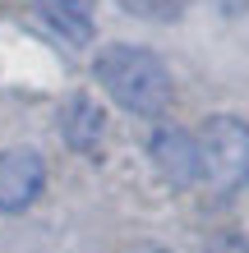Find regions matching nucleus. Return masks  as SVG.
I'll list each match as a JSON object with an SVG mask.
<instances>
[{
    "label": "nucleus",
    "mask_w": 249,
    "mask_h": 253,
    "mask_svg": "<svg viewBox=\"0 0 249 253\" xmlns=\"http://www.w3.org/2000/svg\"><path fill=\"white\" fill-rule=\"evenodd\" d=\"M60 133L79 157H101V147H106V111L88 92H74L60 111Z\"/></svg>",
    "instance_id": "39448f33"
},
{
    "label": "nucleus",
    "mask_w": 249,
    "mask_h": 253,
    "mask_svg": "<svg viewBox=\"0 0 249 253\" xmlns=\"http://www.w3.org/2000/svg\"><path fill=\"white\" fill-rule=\"evenodd\" d=\"M37 19L51 28V33H60L65 42H74V46H88L97 33L93 23V5L88 0H33Z\"/></svg>",
    "instance_id": "423d86ee"
},
{
    "label": "nucleus",
    "mask_w": 249,
    "mask_h": 253,
    "mask_svg": "<svg viewBox=\"0 0 249 253\" xmlns=\"http://www.w3.org/2000/svg\"><path fill=\"white\" fill-rule=\"evenodd\" d=\"M93 74L106 87V97L129 115H162L171 106V74L148 46L115 42V46L97 51Z\"/></svg>",
    "instance_id": "f257e3e1"
},
{
    "label": "nucleus",
    "mask_w": 249,
    "mask_h": 253,
    "mask_svg": "<svg viewBox=\"0 0 249 253\" xmlns=\"http://www.w3.org/2000/svg\"><path fill=\"white\" fill-rule=\"evenodd\" d=\"M134 19H152V23H175L185 14V0H120Z\"/></svg>",
    "instance_id": "0eeeda50"
},
{
    "label": "nucleus",
    "mask_w": 249,
    "mask_h": 253,
    "mask_svg": "<svg viewBox=\"0 0 249 253\" xmlns=\"http://www.w3.org/2000/svg\"><path fill=\"white\" fill-rule=\"evenodd\" d=\"M199 147H203L208 180L236 184L240 175L249 180V125L240 115H208L199 129Z\"/></svg>",
    "instance_id": "f03ea898"
},
{
    "label": "nucleus",
    "mask_w": 249,
    "mask_h": 253,
    "mask_svg": "<svg viewBox=\"0 0 249 253\" xmlns=\"http://www.w3.org/2000/svg\"><path fill=\"white\" fill-rule=\"evenodd\" d=\"M148 157H152V166L162 170L171 184H180V189L208 180L199 138H194V133H185V129H175V125H157L148 133Z\"/></svg>",
    "instance_id": "20e7f679"
},
{
    "label": "nucleus",
    "mask_w": 249,
    "mask_h": 253,
    "mask_svg": "<svg viewBox=\"0 0 249 253\" xmlns=\"http://www.w3.org/2000/svg\"><path fill=\"white\" fill-rule=\"evenodd\" d=\"M47 189V161L37 147H5L0 152V212L19 216L37 203V193Z\"/></svg>",
    "instance_id": "7ed1b4c3"
},
{
    "label": "nucleus",
    "mask_w": 249,
    "mask_h": 253,
    "mask_svg": "<svg viewBox=\"0 0 249 253\" xmlns=\"http://www.w3.org/2000/svg\"><path fill=\"white\" fill-rule=\"evenodd\" d=\"M125 253H166L162 244H134V249H125Z\"/></svg>",
    "instance_id": "6e6552de"
}]
</instances>
